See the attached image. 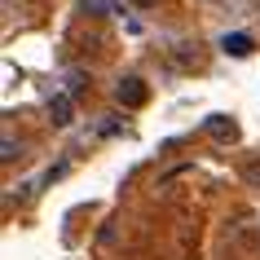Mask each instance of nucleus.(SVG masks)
<instances>
[{
    "label": "nucleus",
    "mask_w": 260,
    "mask_h": 260,
    "mask_svg": "<svg viewBox=\"0 0 260 260\" xmlns=\"http://www.w3.org/2000/svg\"><path fill=\"white\" fill-rule=\"evenodd\" d=\"M247 181H251V185H260V164H247Z\"/></svg>",
    "instance_id": "obj_8"
},
{
    "label": "nucleus",
    "mask_w": 260,
    "mask_h": 260,
    "mask_svg": "<svg viewBox=\"0 0 260 260\" xmlns=\"http://www.w3.org/2000/svg\"><path fill=\"white\" fill-rule=\"evenodd\" d=\"M14 154H18V141L9 137V133H5V146H0V159H5V164H14Z\"/></svg>",
    "instance_id": "obj_6"
},
{
    "label": "nucleus",
    "mask_w": 260,
    "mask_h": 260,
    "mask_svg": "<svg viewBox=\"0 0 260 260\" xmlns=\"http://www.w3.org/2000/svg\"><path fill=\"white\" fill-rule=\"evenodd\" d=\"M115 97H119L123 106H146L150 88H146V80H137V75H123V80L115 84Z\"/></svg>",
    "instance_id": "obj_1"
},
{
    "label": "nucleus",
    "mask_w": 260,
    "mask_h": 260,
    "mask_svg": "<svg viewBox=\"0 0 260 260\" xmlns=\"http://www.w3.org/2000/svg\"><path fill=\"white\" fill-rule=\"evenodd\" d=\"M71 97L75 93H57V97H49V119L57 123V128H67L75 115H71Z\"/></svg>",
    "instance_id": "obj_3"
},
{
    "label": "nucleus",
    "mask_w": 260,
    "mask_h": 260,
    "mask_svg": "<svg viewBox=\"0 0 260 260\" xmlns=\"http://www.w3.org/2000/svg\"><path fill=\"white\" fill-rule=\"evenodd\" d=\"M220 49H225V53H234V57H247L256 44H251V36H243V31H230V36L220 40Z\"/></svg>",
    "instance_id": "obj_4"
},
{
    "label": "nucleus",
    "mask_w": 260,
    "mask_h": 260,
    "mask_svg": "<svg viewBox=\"0 0 260 260\" xmlns=\"http://www.w3.org/2000/svg\"><path fill=\"white\" fill-rule=\"evenodd\" d=\"M84 84H88V80H84V71H71V75H67V93H80Z\"/></svg>",
    "instance_id": "obj_7"
},
{
    "label": "nucleus",
    "mask_w": 260,
    "mask_h": 260,
    "mask_svg": "<svg viewBox=\"0 0 260 260\" xmlns=\"http://www.w3.org/2000/svg\"><path fill=\"white\" fill-rule=\"evenodd\" d=\"M133 5H137V9H154V5H159V0H133Z\"/></svg>",
    "instance_id": "obj_9"
},
{
    "label": "nucleus",
    "mask_w": 260,
    "mask_h": 260,
    "mask_svg": "<svg viewBox=\"0 0 260 260\" xmlns=\"http://www.w3.org/2000/svg\"><path fill=\"white\" fill-rule=\"evenodd\" d=\"M80 5H84V14H93V18H110L115 9H119L115 0H80Z\"/></svg>",
    "instance_id": "obj_5"
},
{
    "label": "nucleus",
    "mask_w": 260,
    "mask_h": 260,
    "mask_svg": "<svg viewBox=\"0 0 260 260\" xmlns=\"http://www.w3.org/2000/svg\"><path fill=\"white\" fill-rule=\"evenodd\" d=\"M207 137L216 141H238V123L230 115H207Z\"/></svg>",
    "instance_id": "obj_2"
}]
</instances>
